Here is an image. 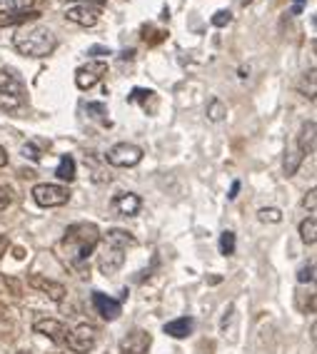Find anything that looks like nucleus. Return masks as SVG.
Listing matches in <instances>:
<instances>
[{
    "mask_svg": "<svg viewBox=\"0 0 317 354\" xmlns=\"http://www.w3.org/2000/svg\"><path fill=\"white\" fill-rule=\"evenodd\" d=\"M70 349L75 354H88L96 349L98 344V329L93 324H78L75 329L68 332V339H65Z\"/></svg>",
    "mask_w": 317,
    "mask_h": 354,
    "instance_id": "423d86ee",
    "label": "nucleus"
},
{
    "mask_svg": "<svg viewBox=\"0 0 317 354\" xmlns=\"http://www.w3.org/2000/svg\"><path fill=\"white\" fill-rule=\"evenodd\" d=\"M300 237H302L305 245H315L317 242V220L315 217H307V220L300 222Z\"/></svg>",
    "mask_w": 317,
    "mask_h": 354,
    "instance_id": "412c9836",
    "label": "nucleus"
},
{
    "mask_svg": "<svg viewBox=\"0 0 317 354\" xmlns=\"http://www.w3.org/2000/svg\"><path fill=\"white\" fill-rule=\"evenodd\" d=\"M237 192H240V183H237V180H235L233 183V187H230V200H235V197H237Z\"/></svg>",
    "mask_w": 317,
    "mask_h": 354,
    "instance_id": "7c9ffc66",
    "label": "nucleus"
},
{
    "mask_svg": "<svg viewBox=\"0 0 317 354\" xmlns=\"http://www.w3.org/2000/svg\"><path fill=\"white\" fill-rule=\"evenodd\" d=\"M230 20H233V13L230 10H217L212 18H210V23L215 28H225V26H230Z\"/></svg>",
    "mask_w": 317,
    "mask_h": 354,
    "instance_id": "bb28decb",
    "label": "nucleus"
},
{
    "mask_svg": "<svg viewBox=\"0 0 317 354\" xmlns=\"http://www.w3.org/2000/svg\"><path fill=\"white\" fill-rule=\"evenodd\" d=\"M108 75V63H102V60H93V63L83 65V68L75 70V85L80 90H90L96 88L98 82L102 77Z\"/></svg>",
    "mask_w": 317,
    "mask_h": 354,
    "instance_id": "1a4fd4ad",
    "label": "nucleus"
},
{
    "mask_svg": "<svg viewBox=\"0 0 317 354\" xmlns=\"http://www.w3.org/2000/svg\"><path fill=\"white\" fill-rule=\"evenodd\" d=\"M13 45L15 50L20 55H28V57H45L51 55L55 50V35H53L51 28L45 26H28V28H20L18 32L13 35Z\"/></svg>",
    "mask_w": 317,
    "mask_h": 354,
    "instance_id": "7ed1b4c3",
    "label": "nucleus"
},
{
    "mask_svg": "<svg viewBox=\"0 0 317 354\" xmlns=\"http://www.w3.org/2000/svg\"><path fill=\"white\" fill-rule=\"evenodd\" d=\"M33 8V0H0V26H10L18 20L38 18V13L26 15Z\"/></svg>",
    "mask_w": 317,
    "mask_h": 354,
    "instance_id": "6e6552de",
    "label": "nucleus"
},
{
    "mask_svg": "<svg viewBox=\"0 0 317 354\" xmlns=\"http://www.w3.org/2000/svg\"><path fill=\"white\" fill-rule=\"evenodd\" d=\"M105 158L113 167H135L143 160V147L133 145V142H118L110 147Z\"/></svg>",
    "mask_w": 317,
    "mask_h": 354,
    "instance_id": "0eeeda50",
    "label": "nucleus"
},
{
    "mask_svg": "<svg viewBox=\"0 0 317 354\" xmlns=\"http://www.w3.org/2000/svg\"><path fill=\"white\" fill-rule=\"evenodd\" d=\"M6 247H8V237L6 234H0V257H3V252H6Z\"/></svg>",
    "mask_w": 317,
    "mask_h": 354,
    "instance_id": "473e14b6",
    "label": "nucleus"
},
{
    "mask_svg": "<svg viewBox=\"0 0 317 354\" xmlns=\"http://www.w3.org/2000/svg\"><path fill=\"white\" fill-rule=\"evenodd\" d=\"M315 195L317 192H315V187H312V190L307 192V197H305V207L310 209V215H315Z\"/></svg>",
    "mask_w": 317,
    "mask_h": 354,
    "instance_id": "c85d7f7f",
    "label": "nucleus"
},
{
    "mask_svg": "<svg viewBox=\"0 0 317 354\" xmlns=\"http://www.w3.org/2000/svg\"><path fill=\"white\" fill-rule=\"evenodd\" d=\"M33 329H35L38 335L48 337L51 342H55V344H65L68 332H70V329L65 327L63 322H57V319H38V322L33 324Z\"/></svg>",
    "mask_w": 317,
    "mask_h": 354,
    "instance_id": "2eb2a0df",
    "label": "nucleus"
},
{
    "mask_svg": "<svg viewBox=\"0 0 317 354\" xmlns=\"http://www.w3.org/2000/svg\"><path fill=\"white\" fill-rule=\"evenodd\" d=\"M8 165V152L3 150V145H0V167H6Z\"/></svg>",
    "mask_w": 317,
    "mask_h": 354,
    "instance_id": "2f4dec72",
    "label": "nucleus"
},
{
    "mask_svg": "<svg viewBox=\"0 0 317 354\" xmlns=\"http://www.w3.org/2000/svg\"><path fill=\"white\" fill-rule=\"evenodd\" d=\"M100 242V230L98 225L93 222H75V225H70L63 234V247L65 259H68L73 267H83L88 262V257L93 254V250L98 247Z\"/></svg>",
    "mask_w": 317,
    "mask_h": 354,
    "instance_id": "f257e3e1",
    "label": "nucleus"
},
{
    "mask_svg": "<svg viewBox=\"0 0 317 354\" xmlns=\"http://www.w3.org/2000/svg\"><path fill=\"white\" fill-rule=\"evenodd\" d=\"M300 162H302V152H300V150L290 152V155L285 158V175L287 177L295 175V172H298V167H300Z\"/></svg>",
    "mask_w": 317,
    "mask_h": 354,
    "instance_id": "b1692460",
    "label": "nucleus"
},
{
    "mask_svg": "<svg viewBox=\"0 0 317 354\" xmlns=\"http://www.w3.org/2000/svg\"><path fill=\"white\" fill-rule=\"evenodd\" d=\"M8 205H10V190H8V187H0V212H3Z\"/></svg>",
    "mask_w": 317,
    "mask_h": 354,
    "instance_id": "cd10ccee",
    "label": "nucleus"
},
{
    "mask_svg": "<svg viewBox=\"0 0 317 354\" xmlns=\"http://www.w3.org/2000/svg\"><path fill=\"white\" fill-rule=\"evenodd\" d=\"M152 344V337L145 329H133L125 339L120 342V354H147Z\"/></svg>",
    "mask_w": 317,
    "mask_h": 354,
    "instance_id": "ddd939ff",
    "label": "nucleus"
},
{
    "mask_svg": "<svg viewBox=\"0 0 317 354\" xmlns=\"http://www.w3.org/2000/svg\"><path fill=\"white\" fill-rule=\"evenodd\" d=\"M315 122H305L302 130H300V138H298V150L302 152V158L305 155H312L315 152Z\"/></svg>",
    "mask_w": 317,
    "mask_h": 354,
    "instance_id": "a211bd4d",
    "label": "nucleus"
},
{
    "mask_svg": "<svg viewBox=\"0 0 317 354\" xmlns=\"http://www.w3.org/2000/svg\"><path fill=\"white\" fill-rule=\"evenodd\" d=\"M98 15H100V8L88 6V3H78V6L68 8V13H65V18H68L70 23H75V26L93 28V26L98 23Z\"/></svg>",
    "mask_w": 317,
    "mask_h": 354,
    "instance_id": "9b49d317",
    "label": "nucleus"
},
{
    "mask_svg": "<svg viewBox=\"0 0 317 354\" xmlns=\"http://www.w3.org/2000/svg\"><path fill=\"white\" fill-rule=\"evenodd\" d=\"M260 220L262 222H273V225H278V222H282V212H280L278 207H262L260 212Z\"/></svg>",
    "mask_w": 317,
    "mask_h": 354,
    "instance_id": "a878e982",
    "label": "nucleus"
},
{
    "mask_svg": "<svg viewBox=\"0 0 317 354\" xmlns=\"http://www.w3.org/2000/svg\"><path fill=\"white\" fill-rule=\"evenodd\" d=\"M133 245H135L133 232H127V230H120V227L108 230L105 240H102V252H100V257H98V270H100L105 277L118 274L123 270V265H125L127 247H133Z\"/></svg>",
    "mask_w": 317,
    "mask_h": 354,
    "instance_id": "f03ea898",
    "label": "nucleus"
},
{
    "mask_svg": "<svg viewBox=\"0 0 317 354\" xmlns=\"http://www.w3.org/2000/svg\"><path fill=\"white\" fill-rule=\"evenodd\" d=\"M23 155H26V158H30V160H40V152L35 150V145H26V147H23Z\"/></svg>",
    "mask_w": 317,
    "mask_h": 354,
    "instance_id": "c756f323",
    "label": "nucleus"
},
{
    "mask_svg": "<svg viewBox=\"0 0 317 354\" xmlns=\"http://www.w3.org/2000/svg\"><path fill=\"white\" fill-rule=\"evenodd\" d=\"M26 102V88L23 80L13 70L0 68V110H15Z\"/></svg>",
    "mask_w": 317,
    "mask_h": 354,
    "instance_id": "20e7f679",
    "label": "nucleus"
},
{
    "mask_svg": "<svg viewBox=\"0 0 317 354\" xmlns=\"http://www.w3.org/2000/svg\"><path fill=\"white\" fill-rule=\"evenodd\" d=\"M298 282H300V285H312V282H315V262H310V265L300 267Z\"/></svg>",
    "mask_w": 317,
    "mask_h": 354,
    "instance_id": "393cba45",
    "label": "nucleus"
},
{
    "mask_svg": "<svg viewBox=\"0 0 317 354\" xmlns=\"http://www.w3.org/2000/svg\"><path fill=\"white\" fill-rule=\"evenodd\" d=\"M143 207V200H140L135 192H118L113 197V203H110V209H113L115 215H123V217H135Z\"/></svg>",
    "mask_w": 317,
    "mask_h": 354,
    "instance_id": "9d476101",
    "label": "nucleus"
},
{
    "mask_svg": "<svg viewBox=\"0 0 317 354\" xmlns=\"http://www.w3.org/2000/svg\"><path fill=\"white\" fill-rule=\"evenodd\" d=\"M55 175H57V180H63V183H73V180H75V160L70 158V155H63L60 162H57Z\"/></svg>",
    "mask_w": 317,
    "mask_h": 354,
    "instance_id": "6ab92c4d",
    "label": "nucleus"
},
{
    "mask_svg": "<svg viewBox=\"0 0 317 354\" xmlns=\"http://www.w3.org/2000/svg\"><path fill=\"white\" fill-rule=\"evenodd\" d=\"M235 247H237V240H235V232L225 230V232L220 234V252L225 254V257H230V254H235Z\"/></svg>",
    "mask_w": 317,
    "mask_h": 354,
    "instance_id": "5701e85b",
    "label": "nucleus"
},
{
    "mask_svg": "<svg viewBox=\"0 0 317 354\" xmlns=\"http://www.w3.org/2000/svg\"><path fill=\"white\" fill-rule=\"evenodd\" d=\"M93 307L105 322H115L123 315V304L118 299L108 297V295H102V292H93Z\"/></svg>",
    "mask_w": 317,
    "mask_h": 354,
    "instance_id": "f8f14e48",
    "label": "nucleus"
},
{
    "mask_svg": "<svg viewBox=\"0 0 317 354\" xmlns=\"http://www.w3.org/2000/svg\"><path fill=\"white\" fill-rule=\"evenodd\" d=\"M192 327H195V322H192L190 317H178V319L167 322L163 329H165V335L175 337V339H185V337H190Z\"/></svg>",
    "mask_w": 317,
    "mask_h": 354,
    "instance_id": "f3484780",
    "label": "nucleus"
},
{
    "mask_svg": "<svg viewBox=\"0 0 317 354\" xmlns=\"http://www.w3.org/2000/svg\"><path fill=\"white\" fill-rule=\"evenodd\" d=\"M85 113L90 115V120L100 122L102 127L113 125V122H110V118H108V108H105L102 102H88V105H85Z\"/></svg>",
    "mask_w": 317,
    "mask_h": 354,
    "instance_id": "aec40b11",
    "label": "nucleus"
},
{
    "mask_svg": "<svg viewBox=\"0 0 317 354\" xmlns=\"http://www.w3.org/2000/svg\"><path fill=\"white\" fill-rule=\"evenodd\" d=\"M98 53H110L108 48H100V45H96V48H90V55H98Z\"/></svg>",
    "mask_w": 317,
    "mask_h": 354,
    "instance_id": "72a5a7b5",
    "label": "nucleus"
},
{
    "mask_svg": "<svg viewBox=\"0 0 317 354\" xmlns=\"http://www.w3.org/2000/svg\"><path fill=\"white\" fill-rule=\"evenodd\" d=\"M28 285H30L33 290H38V292H43V295H48L53 302H63L65 295H68L60 282H53V279L43 277V274H30V277H28Z\"/></svg>",
    "mask_w": 317,
    "mask_h": 354,
    "instance_id": "4468645a",
    "label": "nucleus"
},
{
    "mask_svg": "<svg viewBox=\"0 0 317 354\" xmlns=\"http://www.w3.org/2000/svg\"><path fill=\"white\" fill-rule=\"evenodd\" d=\"M33 200H35V205H40V207H63L70 200V190L63 187V185L43 183L33 187Z\"/></svg>",
    "mask_w": 317,
    "mask_h": 354,
    "instance_id": "39448f33",
    "label": "nucleus"
},
{
    "mask_svg": "<svg viewBox=\"0 0 317 354\" xmlns=\"http://www.w3.org/2000/svg\"><path fill=\"white\" fill-rule=\"evenodd\" d=\"M228 115V108H225V102L222 100H217V97H212V100L208 102V118L212 122H220L222 118Z\"/></svg>",
    "mask_w": 317,
    "mask_h": 354,
    "instance_id": "4be33fe9",
    "label": "nucleus"
},
{
    "mask_svg": "<svg viewBox=\"0 0 317 354\" xmlns=\"http://www.w3.org/2000/svg\"><path fill=\"white\" fill-rule=\"evenodd\" d=\"M127 102H133V105H143L145 113H155V108H158V95H155V90L135 88L133 93L127 95Z\"/></svg>",
    "mask_w": 317,
    "mask_h": 354,
    "instance_id": "dca6fc26",
    "label": "nucleus"
},
{
    "mask_svg": "<svg viewBox=\"0 0 317 354\" xmlns=\"http://www.w3.org/2000/svg\"><path fill=\"white\" fill-rule=\"evenodd\" d=\"M295 3H298V8H302V6H305V0H295Z\"/></svg>",
    "mask_w": 317,
    "mask_h": 354,
    "instance_id": "f704fd0d",
    "label": "nucleus"
}]
</instances>
